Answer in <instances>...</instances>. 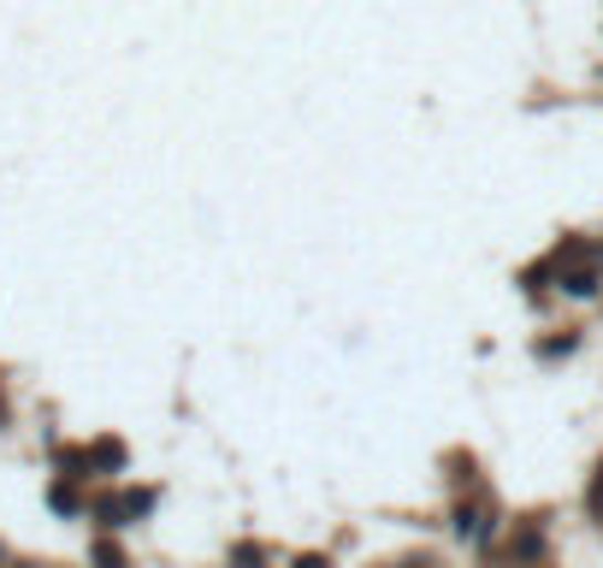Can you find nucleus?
<instances>
[{
	"label": "nucleus",
	"instance_id": "obj_1",
	"mask_svg": "<svg viewBox=\"0 0 603 568\" xmlns=\"http://www.w3.org/2000/svg\"><path fill=\"white\" fill-rule=\"evenodd\" d=\"M585 509H592V521H603V462H597L592 486H585Z\"/></svg>",
	"mask_w": 603,
	"mask_h": 568
},
{
	"label": "nucleus",
	"instance_id": "obj_2",
	"mask_svg": "<svg viewBox=\"0 0 603 568\" xmlns=\"http://www.w3.org/2000/svg\"><path fill=\"white\" fill-rule=\"evenodd\" d=\"M297 568H332V562H325V557H302Z\"/></svg>",
	"mask_w": 603,
	"mask_h": 568
}]
</instances>
